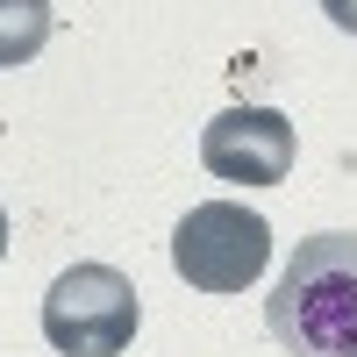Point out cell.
Masks as SVG:
<instances>
[{
  "instance_id": "6da1fadb",
  "label": "cell",
  "mask_w": 357,
  "mask_h": 357,
  "mask_svg": "<svg viewBox=\"0 0 357 357\" xmlns=\"http://www.w3.org/2000/svg\"><path fill=\"white\" fill-rule=\"evenodd\" d=\"M264 329L286 357H357V236L329 229L286 257L264 301Z\"/></svg>"
},
{
  "instance_id": "7a4b0ae2",
  "label": "cell",
  "mask_w": 357,
  "mask_h": 357,
  "mask_svg": "<svg viewBox=\"0 0 357 357\" xmlns=\"http://www.w3.org/2000/svg\"><path fill=\"white\" fill-rule=\"evenodd\" d=\"M272 264V222L236 200H200L172 229V272L193 293H243Z\"/></svg>"
},
{
  "instance_id": "3957f363",
  "label": "cell",
  "mask_w": 357,
  "mask_h": 357,
  "mask_svg": "<svg viewBox=\"0 0 357 357\" xmlns=\"http://www.w3.org/2000/svg\"><path fill=\"white\" fill-rule=\"evenodd\" d=\"M136 321H143L136 286L114 272V264H72V272H57L50 293H43V336L65 357H114V350H129Z\"/></svg>"
},
{
  "instance_id": "277c9868",
  "label": "cell",
  "mask_w": 357,
  "mask_h": 357,
  "mask_svg": "<svg viewBox=\"0 0 357 357\" xmlns=\"http://www.w3.org/2000/svg\"><path fill=\"white\" fill-rule=\"evenodd\" d=\"M200 165L229 186H279L293 172V122L279 107H229L200 129Z\"/></svg>"
},
{
  "instance_id": "5b68a950",
  "label": "cell",
  "mask_w": 357,
  "mask_h": 357,
  "mask_svg": "<svg viewBox=\"0 0 357 357\" xmlns=\"http://www.w3.org/2000/svg\"><path fill=\"white\" fill-rule=\"evenodd\" d=\"M50 43V0H0V65H29Z\"/></svg>"
},
{
  "instance_id": "8992f818",
  "label": "cell",
  "mask_w": 357,
  "mask_h": 357,
  "mask_svg": "<svg viewBox=\"0 0 357 357\" xmlns=\"http://www.w3.org/2000/svg\"><path fill=\"white\" fill-rule=\"evenodd\" d=\"M321 15H329L343 36H357V0H321Z\"/></svg>"
},
{
  "instance_id": "52a82bcc",
  "label": "cell",
  "mask_w": 357,
  "mask_h": 357,
  "mask_svg": "<svg viewBox=\"0 0 357 357\" xmlns=\"http://www.w3.org/2000/svg\"><path fill=\"white\" fill-rule=\"evenodd\" d=\"M0 257H8V207H0Z\"/></svg>"
}]
</instances>
